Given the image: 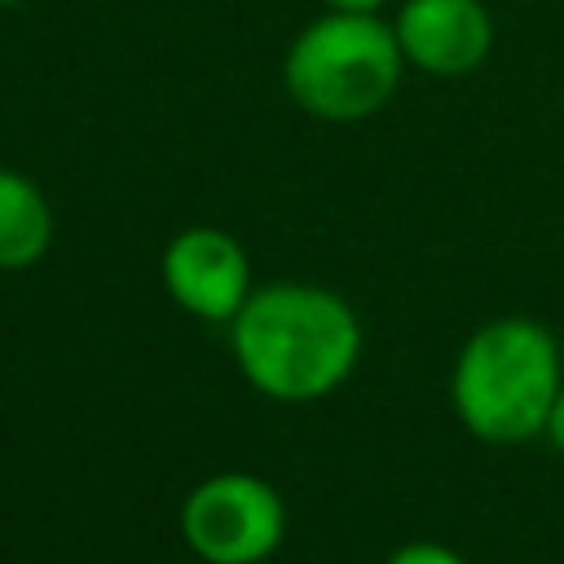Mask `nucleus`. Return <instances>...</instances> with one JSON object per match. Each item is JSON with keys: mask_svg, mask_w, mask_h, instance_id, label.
<instances>
[{"mask_svg": "<svg viewBox=\"0 0 564 564\" xmlns=\"http://www.w3.org/2000/svg\"><path fill=\"white\" fill-rule=\"evenodd\" d=\"M383 564H467V560L445 542H405Z\"/></svg>", "mask_w": 564, "mask_h": 564, "instance_id": "8", "label": "nucleus"}, {"mask_svg": "<svg viewBox=\"0 0 564 564\" xmlns=\"http://www.w3.org/2000/svg\"><path fill=\"white\" fill-rule=\"evenodd\" d=\"M57 216L48 194L18 167L0 163V273L31 269L48 256Z\"/></svg>", "mask_w": 564, "mask_h": 564, "instance_id": "7", "label": "nucleus"}, {"mask_svg": "<svg viewBox=\"0 0 564 564\" xmlns=\"http://www.w3.org/2000/svg\"><path fill=\"white\" fill-rule=\"evenodd\" d=\"M225 330L238 375L282 405L339 392L366 344L357 308L339 291L300 278L260 282Z\"/></svg>", "mask_w": 564, "mask_h": 564, "instance_id": "1", "label": "nucleus"}, {"mask_svg": "<svg viewBox=\"0 0 564 564\" xmlns=\"http://www.w3.org/2000/svg\"><path fill=\"white\" fill-rule=\"evenodd\" d=\"M546 441L564 454V383H560V392H555V405H551V419H546Z\"/></svg>", "mask_w": 564, "mask_h": 564, "instance_id": "9", "label": "nucleus"}, {"mask_svg": "<svg viewBox=\"0 0 564 564\" xmlns=\"http://www.w3.org/2000/svg\"><path fill=\"white\" fill-rule=\"evenodd\" d=\"M159 282L181 313L207 326H229L256 291L247 247L220 225L176 229L159 256Z\"/></svg>", "mask_w": 564, "mask_h": 564, "instance_id": "5", "label": "nucleus"}, {"mask_svg": "<svg viewBox=\"0 0 564 564\" xmlns=\"http://www.w3.org/2000/svg\"><path fill=\"white\" fill-rule=\"evenodd\" d=\"M405 75L392 22L379 13H335L304 22L282 57L286 97L322 123H361L379 115Z\"/></svg>", "mask_w": 564, "mask_h": 564, "instance_id": "3", "label": "nucleus"}, {"mask_svg": "<svg viewBox=\"0 0 564 564\" xmlns=\"http://www.w3.org/2000/svg\"><path fill=\"white\" fill-rule=\"evenodd\" d=\"M388 0H322V9H335V13H379Z\"/></svg>", "mask_w": 564, "mask_h": 564, "instance_id": "10", "label": "nucleus"}, {"mask_svg": "<svg viewBox=\"0 0 564 564\" xmlns=\"http://www.w3.org/2000/svg\"><path fill=\"white\" fill-rule=\"evenodd\" d=\"M176 524L203 564H264L286 538V502L264 476L216 471L185 494Z\"/></svg>", "mask_w": 564, "mask_h": 564, "instance_id": "4", "label": "nucleus"}, {"mask_svg": "<svg viewBox=\"0 0 564 564\" xmlns=\"http://www.w3.org/2000/svg\"><path fill=\"white\" fill-rule=\"evenodd\" d=\"M564 361L555 335L524 313L480 322L449 370L458 423L485 445H524L546 436Z\"/></svg>", "mask_w": 564, "mask_h": 564, "instance_id": "2", "label": "nucleus"}, {"mask_svg": "<svg viewBox=\"0 0 564 564\" xmlns=\"http://www.w3.org/2000/svg\"><path fill=\"white\" fill-rule=\"evenodd\" d=\"M392 35L405 66L458 79L485 66L494 48V18L485 0H401L392 13Z\"/></svg>", "mask_w": 564, "mask_h": 564, "instance_id": "6", "label": "nucleus"}, {"mask_svg": "<svg viewBox=\"0 0 564 564\" xmlns=\"http://www.w3.org/2000/svg\"><path fill=\"white\" fill-rule=\"evenodd\" d=\"M13 4H26V0H0V9H13Z\"/></svg>", "mask_w": 564, "mask_h": 564, "instance_id": "11", "label": "nucleus"}]
</instances>
